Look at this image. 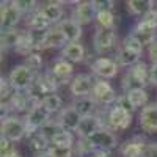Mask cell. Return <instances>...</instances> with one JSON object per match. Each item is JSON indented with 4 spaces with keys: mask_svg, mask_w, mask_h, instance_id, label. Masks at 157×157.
I'll list each match as a JSON object with an SVG mask.
<instances>
[{
    "mask_svg": "<svg viewBox=\"0 0 157 157\" xmlns=\"http://www.w3.org/2000/svg\"><path fill=\"white\" fill-rule=\"evenodd\" d=\"M149 83V68L145 61L137 63L135 66L129 68V71L124 74L121 86L124 90V94L134 90H141Z\"/></svg>",
    "mask_w": 157,
    "mask_h": 157,
    "instance_id": "obj_1",
    "label": "cell"
},
{
    "mask_svg": "<svg viewBox=\"0 0 157 157\" xmlns=\"http://www.w3.org/2000/svg\"><path fill=\"white\" fill-rule=\"evenodd\" d=\"M104 115H105L104 120L102 118L101 120L104 123V127L109 129V130H124L130 126V123H132V113L123 110L118 105L110 107Z\"/></svg>",
    "mask_w": 157,
    "mask_h": 157,
    "instance_id": "obj_2",
    "label": "cell"
},
{
    "mask_svg": "<svg viewBox=\"0 0 157 157\" xmlns=\"http://www.w3.org/2000/svg\"><path fill=\"white\" fill-rule=\"evenodd\" d=\"M25 127H27V137L38 132L39 129H43L49 121H50V113L46 110V107L43 104H36V105L27 112L25 116Z\"/></svg>",
    "mask_w": 157,
    "mask_h": 157,
    "instance_id": "obj_3",
    "label": "cell"
},
{
    "mask_svg": "<svg viewBox=\"0 0 157 157\" xmlns=\"http://www.w3.org/2000/svg\"><path fill=\"white\" fill-rule=\"evenodd\" d=\"M27 135V127L25 121L17 116H8L2 120V137L13 141H19Z\"/></svg>",
    "mask_w": 157,
    "mask_h": 157,
    "instance_id": "obj_4",
    "label": "cell"
},
{
    "mask_svg": "<svg viewBox=\"0 0 157 157\" xmlns=\"http://www.w3.org/2000/svg\"><path fill=\"white\" fill-rule=\"evenodd\" d=\"M35 77H36V74L33 71H30L25 64H16L8 75L11 86L16 91H27V88L33 83Z\"/></svg>",
    "mask_w": 157,
    "mask_h": 157,
    "instance_id": "obj_5",
    "label": "cell"
},
{
    "mask_svg": "<svg viewBox=\"0 0 157 157\" xmlns=\"http://www.w3.org/2000/svg\"><path fill=\"white\" fill-rule=\"evenodd\" d=\"M85 140H86V143L90 145V148H91L93 152H96V151H109L110 152L118 145L116 137L109 129H101L96 134H93L91 137H88Z\"/></svg>",
    "mask_w": 157,
    "mask_h": 157,
    "instance_id": "obj_6",
    "label": "cell"
},
{
    "mask_svg": "<svg viewBox=\"0 0 157 157\" xmlns=\"http://www.w3.org/2000/svg\"><path fill=\"white\" fill-rule=\"evenodd\" d=\"M91 72H93L96 77H99L101 80H107V78H113L118 74V63L113 58L109 57H99L96 58L93 63L90 64Z\"/></svg>",
    "mask_w": 157,
    "mask_h": 157,
    "instance_id": "obj_7",
    "label": "cell"
},
{
    "mask_svg": "<svg viewBox=\"0 0 157 157\" xmlns=\"http://www.w3.org/2000/svg\"><path fill=\"white\" fill-rule=\"evenodd\" d=\"M91 98L98 104H101V105H112V104H116V101H118L116 91L113 90V86L105 80H101V78L96 80Z\"/></svg>",
    "mask_w": 157,
    "mask_h": 157,
    "instance_id": "obj_8",
    "label": "cell"
},
{
    "mask_svg": "<svg viewBox=\"0 0 157 157\" xmlns=\"http://www.w3.org/2000/svg\"><path fill=\"white\" fill-rule=\"evenodd\" d=\"M116 43V33L115 30H109V29H98L94 32L93 36V47L98 54H104V52H109L110 49H113Z\"/></svg>",
    "mask_w": 157,
    "mask_h": 157,
    "instance_id": "obj_9",
    "label": "cell"
},
{
    "mask_svg": "<svg viewBox=\"0 0 157 157\" xmlns=\"http://www.w3.org/2000/svg\"><path fill=\"white\" fill-rule=\"evenodd\" d=\"M96 80L88 74H78L71 80V93L75 98H85V96H91L93 93Z\"/></svg>",
    "mask_w": 157,
    "mask_h": 157,
    "instance_id": "obj_10",
    "label": "cell"
},
{
    "mask_svg": "<svg viewBox=\"0 0 157 157\" xmlns=\"http://www.w3.org/2000/svg\"><path fill=\"white\" fill-rule=\"evenodd\" d=\"M101 129H105V127H104L102 120H101V116L90 115V116H83L80 120V124H78L75 134L80 138H88V137L96 134L98 130H101Z\"/></svg>",
    "mask_w": 157,
    "mask_h": 157,
    "instance_id": "obj_11",
    "label": "cell"
},
{
    "mask_svg": "<svg viewBox=\"0 0 157 157\" xmlns=\"http://www.w3.org/2000/svg\"><path fill=\"white\" fill-rule=\"evenodd\" d=\"M98 16V10L94 6V2H75L74 8V16L72 19L78 22L80 25L83 24H91Z\"/></svg>",
    "mask_w": 157,
    "mask_h": 157,
    "instance_id": "obj_12",
    "label": "cell"
},
{
    "mask_svg": "<svg viewBox=\"0 0 157 157\" xmlns=\"http://www.w3.org/2000/svg\"><path fill=\"white\" fill-rule=\"evenodd\" d=\"M36 104H38V102H35V101L29 96L27 91H14L13 98L10 99L8 104H5V105H8L10 112L19 113V112H25V110L30 112V110L36 105Z\"/></svg>",
    "mask_w": 157,
    "mask_h": 157,
    "instance_id": "obj_13",
    "label": "cell"
},
{
    "mask_svg": "<svg viewBox=\"0 0 157 157\" xmlns=\"http://www.w3.org/2000/svg\"><path fill=\"white\" fill-rule=\"evenodd\" d=\"M140 126L146 134L157 132V104H148L140 112Z\"/></svg>",
    "mask_w": 157,
    "mask_h": 157,
    "instance_id": "obj_14",
    "label": "cell"
},
{
    "mask_svg": "<svg viewBox=\"0 0 157 157\" xmlns=\"http://www.w3.org/2000/svg\"><path fill=\"white\" fill-rule=\"evenodd\" d=\"M21 13L19 10L13 5V2H2V30H10L14 29L17 22L21 21Z\"/></svg>",
    "mask_w": 157,
    "mask_h": 157,
    "instance_id": "obj_15",
    "label": "cell"
},
{
    "mask_svg": "<svg viewBox=\"0 0 157 157\" xmlns=\"http://www.w3.org/2000/svg\"><path fill=\"white\" fill-rule=\"evenodd\" d=\"M80 120L82 116L75 112V109L71 105V107H66L63 109L58 115V123L60 126L64 129V130H69V132H75L78 124H80Z\"/></svg>",
    "mask_w": 157,
    "mask_h": 157,
    "instance_id": "obj_16",
    "label": "cell"
},
{
    "mask_svg": "<svg viewBox=\"0 0 157 157\" xmlns=\"http://www.w3.org/2000/svg\"><path fill=\"white\" fill-rule=\"evenodd\" d=\"M134 38H137L141 46H151L152 43H155V29L149 27V25H145L143 22H137V25L130 32Z\"/></svg>",
    "mask_w": 157,
    "mask_h": 157,
    "instance_id": "obj_17",
    "label": "cell"
},
{
    "mask_svg": "<svg viewBox=\"0 0 157 157\" xmlns=\"http://www.w3.org/2000/svg\"><path fill=\"white\" fill-rule=\"evenodd\" d=\"M57 27L63 32V35L66 36V39L69 43H77L82 36V25L78 22H75L74 19H64Z\"/></svg>",
    "mask_w": 157,
    "mask_h": 157,
    "instance_id": "obj_18",
    "label": "cell"
},
{
    "mask_svg": "<svg viewBox=\"0 0 157 157\" xmlns=\"http://www.w3.org/2000/svg\"><path fill=\"white\" fill-rule=\"evenodd\" d=\"M148 143H145L143 137H134L127 140L121 146V155L123 157H141Z\"/></svg>",
    "mask_w": 157,
    "mask_h": 157,
    "instance_id": "obj_19",
    "label": "cell"
},
{
    "mask_svg": "<svg viewBox=\"0 0 157 157\" xmlns=\"http://www.w3.org/2000/svg\"><path fill=\"white\" fill-rule=\"evenodd\" d=\"M71 105L75 109V112H77L78 115L83 118V116L94 115V113L98 112V105H99V104H98L93 98H91V96H85V98H75Z\"/></svg>",
    "mask_w": 157,
    "mask_h": 157,
    "instance_id": "obj_20",
    "label": "cell"
},
{
    "mask_svg": "<svg viewBox=\"0 0 157 157\" xmlns=\"http://www.w3.org/2000/svg\"><path fill=\"white\" fill-rule=\"evenodd\" d=\"M39 11H41V14L50 22V24H60L64 11H63V6L60 2H47L44 3L43 6H39Z\"/></svg>",
    "mask_w": 157,
    "mask_h": 157,
    "instance_id": "obj_21",
    "label": "cell"
},
{
    "mask_svg": "<svg viewBox=\"0 0 157 157\" xmlns=\"http://www.w3.org/2000/svg\"><path fill=\"white\" fill-rule=\"evenodd\" d=\"M69 41L66 39V36L63 35V32L58 27L54 29H49L47 36H46V41L43 44V49H60V47H66Z\"/></svg>",
    "mask_w": 157,
    "mask_h": 157,
    "instance_id": "obj_22",
    "label": "cell"
},
{
    "mask_svg": "<svg viewBox=\"0 0 157 157\" xmlns=\"http://www.w3.org/2000/svg\"><path fill=\"white\" fill-rule=\"evenodd\" d=\"M140 57H141L140 52H134V50H130V49L121 47L120 50H118L115 60L118 63V66L132 68V66H135L137 63H140Z\"/></svg>",
    "mask_w": 157,
    "mask_h": 157,
    "instance_id": "obj_23",
    "label": "cell"
},
{
    "mask_svg": "<svg viewBox=\"0 0 157 157\" xmlns=\"http://www.w3.org/2000/svg\"><path fill=\"white\" fill-rule=\"evenodd\" d=\"M50 71L54 72L58 78H61V80H64V82H68V78L74 72V66H72V63L68 61L66 58H58V60L54 61Z\"/></svg>",
    "mask_w": 157,
    "mask_h": 157,
    "instance_id": "obj_24",
    "label": "cell"
},
{
    "mask_svg": "<svg viewBox=\"0 0 157 157\" xmlns=\"http://www.w3.org/2000/svg\"><path fill=\"white\" fill-rule=\"evenodd\" d=\"M50 145H52V143L41 132H39V130H38V132H35V134H32V135H29V146L36 154L47 152V149L50 148Z\"/></svg>",
    "mask_w": 157,
    "mask_h": 157,
    "instance_id": "obj_25",
    "label": "cell"
},
{
    "mask_svg": "<svg viewBox=\"0 0 157 157\" xmlns=\"http://www.w3.org/2000/svg\"><path fill=\"white\" fill-rule=\"evenodd\" d=\"M63 57L68 61H74L78 63L85 58V47L80 43H68L66 47L63 49Z\"/></svg>",
    "mask_w": 157,
    "mask_h": 157,
    "instance_id": "obj_26",
    "label": "cell"
},
{
    "mask_svg": "<svg viewBox=\"0 0 157 157\" xmlns=\"http://www.w3.org/2000/svg\"><path fill=\"white\" fill-rule=\"evenodd\" d=\"M21 35H22V30H17V29L2 30V52H6L10 49L16 50Z\"/></svg>",
    "mask_w": 157,
    "mask_h": 157,
    "instance_id": "obj_27",
    "label": "cell"
},
{
    "mask_svg": "<svg viewBox=\"0 0 157 157\" xmlns=\"http://www.w3.org/2000/svg\"><path fill=\"white\" fill-rule=\"evenodd\" d=\"M25 24H27L29 30H49V27H50V22L41 14L39 10L32 13L30 16H27Z\"/></svg>",
    "mask_w": 157,
    "mask_h": 157,
    "instance_id": "obj_28",
    "label": "cell"
},
{
    "mask_svg": "<svg viewBox=\"0 0 157 157\" xmlns=\"http://www.w3.org/2000/svg\"><path fill=\"white\" fill-rule=\"evenodd\" d=\"M126 6L130 14L143 17L151 10V0H127Z\"/></svg>",
    "mask_w": 157,
    "mask_h": 157,
    "instance_id": "obj_29",
    "label": "cell"
},
{
    "mask_svg": "<svg viewBox=\"0 0 157 157\" xmlns=\"http://www.w3.org/2000/svg\"><path fill=\"white\" fill-rule=\"evenodd\" d=\"M33 50L35 49V44L32 41V38H30V33L27 30H22V35H21V39H19V43H17V47H16V52L24 57H27L30 54H33Z\"/></svg>",
    "mask_w": 157,
    "mask_h": 157,
    "instance_id": "obj_30",
    "label": "cell"
},
{
    "mask_svg": "<svg viewBox=\"0 0 157 157\" xmlns=\"http://www.w3.org/2000/svg\"><path fill=\"white\" fill-rule=\"evenodd\" d=\"M126 96L129 98L130 104L134 105V109H138V107H143L145 109L148 105V91L145 88L141 90H134V91H129V93H126Z\"/></svg>",
    "mask_w": 157,
    "mask_h": 157,
    "instance_id": "obj_31",
    "label": "cell"
},
{
    "mask_svg": "<svg viewBox=\"0 0 157 157\" xmlns=\"http://www.w3.org/2000/svg\"><path fill=\"white\" fill-rule=\"evenodd\" d=\"M41 104L46 107V110H47L50 115L63 110V109H61V104H63V102H61V98H60L57 93H49V94H46V96L43 98Z\"/></svg>",
    "mask_w": 157,
    "mask_h": 157,
    "instance_id": "obj_32",
    "label": "cell"
},
{
    "mask_svg": "<svg viewBox=\"0 0 157 157\" xmlns=\"http://www.w3.org/2000/svg\"><path fill=\"white\" fill-rule=\"evenodd\" d=\"M116 16L113 14V11H101L98 13L96 21L99 24L101 29H109V30H115V21Z\"/></svg>",
    "mask_w": 157,
    "mask_h": 157,
    "instance_id": "obj_33",
    "label": "cell"
},
{
    "mask_svg": "<svg viewBox=\"0 0 157 157\" xmlns=\"http://www.w3.org/2000/svg\"><path fill=\"white\" fill-rule=\"evenodd\" d=\"M63 130H64V129L60 126L58 121H55V123H54V121H49L43 129H39V132H41V134H43V135L52 143V140H54L60 132H63Z\"/></svg>",
    "mask_w": 157,
    "mask_h": 157,
    "instance_id": "obj_34",
    "label": "cell"
},
{
    "mask_svg": "<svg viewBox=\"0 0 157 157\" xmlns=\"http://www.w3.org/2000/svg\"><path fill=\"white\" fill-rule=\"evenodd\" d=\"M24 64H25V66H27L30 71H33V72L38 75L39 71H41V68H43V57L39 55V54H36V52H33V54H30V55L25 57Z\"/></svg>",
    "mask_w": 157,
    "mask_h": 157,
    "instance_id": "obj_35",
    "label": "cell"
},
{
    "mask_svg": "<svg viewBox=\"0 0 157 157\" xmlns=\"http://www.w3.org/2000/svg\"><path fill=\"white\" fill-rule=\"evenodd\" d=\"M52 145L60 146V148H72V145H74L72 132H69V130H63V132H60L54 140H52Z\"/></svg>",
    "mask_w": 157,
    "mask_h": 157,
    "instance_id": "obj_36",
    "label": "cell"
},
{
    "mask_svg": "<svg viewBox=\"0 0 157 157\" xmlns=\"http://www.w3.org/2000/svg\"><path fill=\"white\" fill-rule=\"evenodd\" d=\"M13 5L19 10L21 14H27V16H30L32 13H35V11L39 10V8L36 6L38 3L35 2V0H14V2H13Z\"/></svg>",
    "mask_w": 157,
    "mask_h": 157,
    "instance_id": "obj_37",
    "label": "cell"
},
{
    "mask_svg": "<svg viewBox=\"0 0 157 157\" xmlns=\"http://www.w3.org/2000/svg\"><path fill=\"white\" fill-rule=\"evenodd\" d=\"M47 154L49 157H72V148H60L55 145H50Z\"/></svg>",
    "mask_w": 157,
    "mask_h": 157,
    "instance_id": "obj_38",
    "label": "cell"
},
{
    "mask_svg": "<svg viewBox=\"0 0 157 157\" xmlns=\"http://www.w3.org/2000/svg\"><path fill=\"white\" fill-rule=\"evenodd\" d=\"M123 47H126V49H130V50H134V52H143V46L140 44V41L137 38H134L132 35H127L124 39H123Z\"/></svg>",
    "mask_w": 157,
    "mask_h": 157,
    "instance_id": "obj_39",
    "label": "cell"
},
{
    "mask_svg": "<svg viewBox=\"0 0 157 157\" xmlns=\"http://www.w3.org/2000/svg\"><path fill=\"white\" fill-rule=\"evenodd\" d=\"M94 6H96L98 13H101V11H113L115 2L113 0H94Z\"/></svg>",
    "mask_w": 157,
    "mask_h": 157,
    "instance_id": "obj_40",
    "label": "cell"
},
{
    "mask_svg": "<svg viewBox=\"0 0 157 157\" xmlns=\"http://www.w3.org/2000/svg\"><path fill=\"white\" fill-rule=\"evenodd\" d=\"M115 105L121 107L123 110H126V112H129V113H132V112L135 110V109H134V105L130 104V101H129V98H127L126 94H123V96H118V101H116Z\"/></svg>",
    "mask_w": 157,
    "mask_h": 157,
    "instance_id": "obj_41",
    "label": "cell"
},
{
    "mask_svg": "<svg viewBox=\"0 0 157 157\" xmlns=\"http://www.w3.org/2000/svg\"><path fill=\"white\" fill-rule=\"evenodd\" d=\"M141 157H157V143H148Z\"/></svg>",
    "mask_w": 157,
    "mask_h": 157,
    "instance_id": "obj_42",
    "label": "cell"
},
{
    "mask_svg": "<svg viewBox=\"0 0 157 157\" xmlns=\"http://www.w3.org/2000/svg\"><path fill=\"white\" fill-rule=\"evenodd\" d=\"M149 83L157 86V63H152V66L149 68Z\"/></svg>",
    "mask_w": 157,
    "mask_h": 157,
    "instance_id": "obj_43",
    "label": "cell"
},
{
    "mask_svg": "<svg viewBox=\"0 0 157 157\" xmlns=\"http://www.w3.org/2000/svg\"><path fill=\"white\" fill-rule=\"evenodd\" d=\"M148 54H149V58L152 60V63H157V41L152 43L148 49Z\"/></svg>",
    "mask_w": 157,
    "mask_h": 157,
    "instance_id": "obj_44",
    "label": "cell"
},
{
    "mask_svg": "<svg viewBox=\"0 0 157 157\" xmlns=\"http://www.w3.org/2000/svg\"><path fill=\"white\" fill-rule=\"evenodd\" d=\"M11 148H13L11 141L2 137V140H0V151H2V154H3V152H6V151H8V149H11Z\"/></svg>",
    "mask_w": 157,
    "mask_h": 157,
    "instance_id": "obj_45",
    "label": "cell"
},
{
    "mask_svg": "<svg viewBox=\"0 0 157 157\" xmlns=\"http://www.w3.org/2000/svg\"><path fill=\"white\" fill-rule=\"evenodd\" d=\"M2 157H21V154H19V151H17L14 146H13L11 149H8L6 152H3Z\"/></svg>",
    "mask_w": 157,
    "mask_h": 157,
    "instance_id": "obj_46",
    "label": "cell"
},
{
    "mask_svg": "<svg viewBox=\"0 0 157 157\" xmlns=\"http://www.w3.org/2000/svg\"><path fill=\"white\" fill-rule=\"evenodd\" d=\"M36 157H49V154H47V152H44V154H36Z\"/></svg>",
    "mask_w": 157,
    "mask_h": 157,
    "instance_id": "obj_47",
    "label": "cell"
}]
</instances>
